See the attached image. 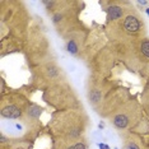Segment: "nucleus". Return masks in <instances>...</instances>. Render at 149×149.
I'll return each instance as SVG.
<instances>
[{
	"mask_svg": "<svg viewBox=\"0 0 149 149\" xmlns=\"http://www.w3.org/2000/svg\"><path fill=\"white\" fill-rule=\"evenodd\" d=\"M59 133L63 135L65 140H77L82 136L84 131V123L82 121V117L77 115H68L61 121L59 120Z\"/></svg>",
	"mask_w": 149,
	"mask_h": 149,
	"instance_id": "nucleus-1",
	"label": "nucleus"
},
{
	"mask_svg": "<svg viewBox=\"0 0 149 149\" xmlns=\"http://www.w3.org/2000/svg\"><path fill=\"white\" fill-rule=\"evenodd\" d=\"M143 23L140 22L138 15L135 14H126L123 18V22H120V29L124 35L127 36H136L141 31Z\"/></svg>",
	"mask_w": 149,
	"mask_h": 149,
	"instance_id": "nucleus-2",
	"label": "nucleus"
},
{
	"mask_svg": "<svg viewBox=\"0 0 149 149\" xmlns=\"http://www.w3.org/2000/svg\"><path fill=\"white\" fill-rule=\"evenodd\" d=\"M110 6L106 8V13H107V22L108 23H113L120 21L121 18L125 17V9L121 5H118L117 3H108Z\"/></svg>",
	"mask_w": 149,
	"mask_h": 149,
	"instance_id": "nucleus-3",
	"label": "nucleus"
},
{
	"mask_svg": "<svg viewBox=\"0 0 149 149\" xmlns=\"http://www.w3.org/2000/svg\"><path fill=\"white\" fill-rule=\"evenodd\" d=\"M23 115V111L21 107L17 104H3L1 106V116L4 118H21Z\"/></svg>",
	"mask_w": 149,
	"mask_h": 149,
	"instance_id": "nucleus-4",
	"label": "nucleus"
},
{
	"mask_svg": "<svg viewBox=\"0 0 149 149\" xmlns=\"http://www.w3.org/2000/svg\"><path fill=\"white\" fill-rule=\"evenodd\" d=\"M88 100L93 106H97L98 103H101L102 101V89L98 86H93L92 88H89L88 91Z\"/></svg>",
	"mask_w": 149,
	"mask_h": 149,
	"instance_id": "nucleus-5",
	"label": "nucleus"
},
{
	"mask_svg": "<svg viewBox=\"0 0 149 149\" xmlns=\"http://www.w3.org/2000/svg\"><path fill=\"white\" fill-rule=\"evenodd\" d=\"M139 55L145 61H149V38H141L138 45Z\"/></svg>",
	"mask_w": 149,
	"mask_h": 149,
	"instance_id": "nucleus-6",
	"label": "nucleus"
},
{
	"mask_svg": "<svg viewBox=\"0 0 149 149\" xmlns=\"http://www.w3.org/2000/svg\"><path fill=\"white\" fill-rule=\"evenodd\" d=\"M66 50L68 52H70L72 55H77L78 51H79V45H78L75 38H69L66 43Z\"/></svg>",
	"mask_w": 149,
	"mask_h": 149,
	"instance_id": "nucleus-7",
	"label": "nucleus"
},
{
	"mask_svg": "<svg viewBox=\"0 0 149 149\" xmlns=\"http://www.w3.org/2000/svg\"><path fill=\"white\" fill-rule=\"evenodd\" d=\"M41 112H42V108L40 106H37V104H33V103L29 104L28 111H27L28 116L32 117V118H38L40 115H41Z\"/></svg>",
	"mask_w": 149,
	"mask_h": 149,
	"instance_id": "nucleus-8",
	"label": "nucleus"
},
{
	"mask_svg": "<svg viewBox=\"0 0 149 149\" xmlns=\"http://www.w3.org/2000/svg\"><path fill=\"white\" fill-rule=\"evenodd\" d=\"M65 149H88V144L86 141H77L74 144L68 145Z\"/></svg>",
	"mask_w": 149,
	"mask_h": 149,
	"instance_id": "nucleus-9",
	"label": "nucleus"
},
{
	"mask_svg": "<svg viewBox=\"0 0 149 149\" xmlns=\"http://www.w3.org/2000/svg\"><path fill=\"white\" fill-rule=\"evenodd\" d=\"M125 149H140V148H139L134 141H127V143L125 144Z\"/></svg>",
	"mask_w": 149,
	"mask_h": 149,
	"instance_id": "nucleus-10",
	"label": "nucleus"
},
{
	"mask_svg": "<svg viewBox=\"0 0 149 149\" xmlns=\"http://www.w3.org/2000/svg\"><path fill=\"white\" fill-rule=\"evenodd\" d=\"M100 149H110L106 144H100Z\"/></svg>",
	"mask_w": 149,
	"mask_h": 149,
	"instance_id": "nucleus-11",
	"label": "nucleus"
},
{
	"mask_svg": "<svg viewBox=\"0 0 149 149\" xmlns=\"http://www.w3.org/2000/svg\"><path fill=\"white\" fill-rule=\"evenodd\" d=\"M147 14L149 15V8H147Z\"/></svg>",
	"mask_w": 149,
	"mask_h": 149,
	"instance_id": "nucleus-12",
	"label": "nucleus"
}]
</instances>
